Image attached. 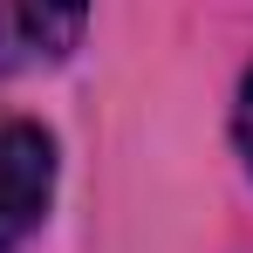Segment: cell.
Wrapping results in <instances>:
<instances>
[{"mask_svg":"<svg viewBox=\"0 0 253 253\" xmlns=\"http://www.w3.org/2000/svg\"><path fill=\"white\" fill-rule=\"evenodd\" d=\"M55 199V137L35 117H0V253H14L48 219Z\"/></svg>","mask_w":253,"mask_h":253,"instance_id":"obj_1","label":"cell"},{"mask_svg":"<svg viewBox=\"0 0 253 253\" xmlns=\"http://www.w3.org/2000/svg\"><path fill=\"white\" fill-rule=\"evenodd\" d=\"M233 137H240V158L253 165V69L240 83V103H233Z\"/></svg>","mask_w":253,"mask_h":253,"instance_id":"obj_3","label":"cell"},{"mask_svg":"<svg viewBox=\"0 0 253 253\" xmlns=\"http://www.w3.org/2000/svg\"><path fill=\"white\" fill-rule=\"evenodd\" d=\"M89 0H0V76L55 69L83 48Z\"/></svg>","mask_w":253,"mask_h":253,"instance_id":"obj_2","label":"cell"}]
</instances>
